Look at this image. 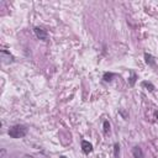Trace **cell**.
Listing matches in <instances>:
<instances>
[{"mask_svg": "<svg viewBox=\"0 0 158 158\" xmlns=\"http://www.w3.org/2000/svg\"><path fill=\"white\" fill-rule=\"evenodd\" d=\"M0 58H1V63H2V64L14 63V56H12L10 52L5 51V49H2V51L0 52Z\"/></svg>", "mask_w": 158, "mask_h": 158, "instance_id": "2", "label": "cell"}, {"mask_svg": "<svg viewBox=\"0 0 158 158\" xmlns=\"http://www.w3.org/2000/svg\"><path fill=\"white\" fill-rule=\"evenodd\" d=\"M131 75H132V77L130 78L128 83H130V85H131V86H133V85H135V81H136V78H137V75H136L133 72H131Z\"/></svg>", "mask_w": 158, "mask_h": 158, "instance_id": "11", "label": "cell"}, {"mask_svg": "<svg viewBox=\"0 0 158 158\" xmlns=\"http://www.w3.org/2000/svg\"><path fill=\"white\" fill-rule=\"evenodd\" d=\"M144 58H146V63L149 64V65H154V58L148 54V53H144Z\"/></svg>", "mask_w": 158, "mask_h": 158, "instance_id": "6", "label": "cell"}, {"mask_svg": "<svg viewBox=\"0 0 158 158\" xmlns=\"http://www.w3.org/2000/svg\"><path fill=\"white\" fill-rule=\"evenodd\" d=\"M142 86H146L149 91H153L154 90V85L152 83H149V81H142Z\"/></svg>", "mask_w": 158, "mask_h": 158, "instance_id": "8", "label": "cell"}, {"mask_svg": "<svg viewBox=\"0 0 158 158\" xmlns=\"http://www.w3.org/2000/svg\"><path fill=\"white\" fill-rule=\"evenodd\" d=\"M118 154H120V146H118V143H115L114 144V156H115V158H118Z\"/></svg>", "mask_w": 158, "mask_h": 158, "instance_id": "9", "label": "cell"}, {"mask_svg": "<svg viewBox=\"0 0 158 158\" xmlns=\"http://www.w3.org/2000/svg\"><path fill=\"white\" fill-rule=\"evenodd\" d=\"M33 32H35V35H36L37 38H40V40H42V41H47V40H48V33H47V31H46L44 28L36 26V27L33 28Z\"/></svg>", "mask_w": 158, "mask_h": 158, "instance_id": "3", "label": "cell"}, {"mask_svg": "<svg viewBox=\"0 0 158 158\" xmlns=\"http://www.w3.org/2000/svg\"><path fill=\"white\" fill-rule=\"evenodd\" d=\"M132 156L135 158H144V154H143V151L139 146H135L132 148Z\"/></svg>", "mask_w": 158, "mask_h": 158, "instance_id": "5", "label": "cell"}, {"mask_svg": "<svg viewBox=\"0 0 158 158\" xmlns=\"http://www.w3.org/2000/svg\"><path fill=\"white\" fill-rule=\"evenodd\" d=\"M7 133L12 138H22L27 135V127L23 125H14L9 128Z\"/></svg>", "mask_w": 158, "mask_h": 158, "instance_id": "1", "label": "cell"}, {"mask_svg": "<svg viewBox=\"0 0 158 158\" xmlns=\"http://www.w3.org/2000/svg\"><path fill=\"white\" fill-rule=\"evenodd\" d=\"M109 132H110V123H109V121L106 120V121H104V133L107 135Z\"/></svg>", "mask_w": 158, "mask_h": 158, "instance_id": "10", "label": "cell"}, {"mask_svg": "<svg viewBox=\"0 0 158 158\" xmlns=\"http://www.w3.org/2000/svg\"><path fill=\"white\" fill-rule=\"evenodd\" d=\"M114 77H116V74H115V73H107V72H106V73H104L102 79H104L105 81H111Z\"/></svg>", "mask_w": 158, "mask_h": 158, "instance_id": "7", "label": "cell"}, {"mask_svg": "<svg viewBox=\"0 0 158 158\" xmlns=\"http://www.w3.org/2000/svg\"><path fill=\"white\" fill-rule=\"evenodd\" d=\"M59 158H67V157H64V156H60V157H59Z\"/></svg>", "mask_w": 158, "mask_h": 158, "instance_id": "12", "label": "cell"}, {"mask_svg": "<svg viewBox=\"0 0 158 158\" xmlns=\"http://www.w3.org/2000/svg\"><path fill=\"white\" fill-rule=\"evenodd\" d=\"M81 151H83L84 154H89V153H91V152H93V144H91L90 142L83 139V141H81Z\"/></svg>", "mask_w": 158, "mask_h": 158, "instance_id": "4", "label": "cell"}]
</instances>
